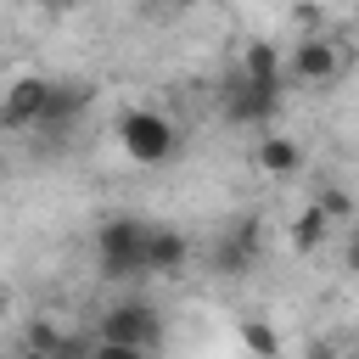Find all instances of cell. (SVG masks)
<instances>
[{
	"label": "cell",
	"instance_id": "1",
	"mask_svg": "<svg viewBox=\"0 0 359 359\" xmlns=\"http://www.w3.org/2000/svg\"><path fill=\"white\" fill-rule=\"evenodd\" d=\"M95 342L107 353H157L163 348V314L151 303H140V297H123V303H112L101 314Z\"/></svg>",
	"mask_w": 359,
	"mask_h": 359
},
{
	"label": "cell",
	"instance_id": "15",
	"mask_svg": "<svg viewBox=\"0 0 359 359\" xmlns=\"http://www.w3.org/2000/svg\"><path fill=\"white\" fill-rule=\"evenodd\" d=\"M314 202H320V208H325L331 219H348V191H337V185H325V191H320Z\"/></svg>",
	"mask_w": 359,
	"mask_h": 359
},
{
	"label": "cell",
	"instance_id": "13",
	"mask_svg": "<svg viewBox=\"0 0 359 359\" xmlns=\"http://www.w3.org/2000/svg\"><path fill=\"white\" fill-rule=\"evenodd\" d=\"M22 342H28L34 353H73V342H67V337H56L50 325H28V337H22Z\"/></svg>",
	"mask_w": 359,
	"mask_h": 359
},
{
	"label": "cell",
	"instance_id": "10",
	"mask_svg": "<svg viewBox=\"0 0 359 359\" xmlns=\"http://www.w3.org/2000/svg\"><path fill=\"white\" fill-rule=\"evenodd\" d=\"M252 247H258V230H252V219H241V224L219 241V269L241 275V269H247V258H252Z\"/></svg>",
	"mask_w": 359,
	"mask_h": 359
},
{
	"label": "cell",
	"instance_id": "3",
	"mask_svg": "<svg viewBox=\"0 0 359 359\" xmlns=\"http://www.w3.org/2000/svg\"><path fill=\"white\" fill-rule=\"evenodd\" d=\"M118 146L135 157V163H168L174 151H180V129H174V118L168 112H157V107H129L123 118H118Z\"/></svg>",
	"mask_w": 359,
	"mask_h": 359
},
{
	"label": "cell",
	"instance_id": "4",
	"mask_svg": "<svg viewBox=\"0 0 359 359\" xmlns=\"http://www.w3.org/2000/svg\"><path fill=\"white\" fill-rule=\"evenodd\" d=\"M219 112H224L230 123L269 129V118L280 112V79H247V73H236V79L219 90Z\"/></svg>",
	"mask_w": 359,
	"mask_h": 359
},
{
	"label": "cell",
	"instance_id": "17",
	"mask_svg": "<svg viewBox=\"0 0 359 359\" xmlns=\"http://www.w3.org/2000/svg\"><path fill=\"white\" fill-rule=\"evenodd\" d=\"M45 6H50V11H67V6H79V0H45Z\"/></svg>",
	"mask_w": 359,
	"mask_h": 359
},
{
	"label": "cell",
	"instance_id": "6",
	"mask_svg": "<svg viewBox=\"0 0 359 359\" xmlns=\"http://www.w3.org/2000/svg\"><path fill=\"white\" fill-rule=\"evenodd\" d=\"M337 73H342V50H337L331 39H320V34H314V39H303V45L292 50V79H297V84L325 90Z\"/></svg>",
	"mask_w": 359,
	"mask_h": 359
},
{
	"label": "cell",
	"instance_id": "8",
	"mask_svg": "<svg viewBox=\"0 0 359 359\" xmlns=\"http://www.w3.org/2000/svg\"><path fill=\"white\" fill-rule=\"evenodd\" d=\"M84 90L79 84H50V95H45V112H39V129H67L79 112H84Z\"/></svg>",
	"mask_w": 359,
	"mask_h": 359
},
{
	"label": "cell",
	"instance_id": "11",
	"mask_svg": "<svg viewBox=\"0 0 359 359\" xmlns=\"http://www.w3.org/2000/svg\"><path fill=\"white\" fill-rule=\"evenodd\" d=\"M325 230H331V213H325L320 202H309V208L292 219V247H297V252H314V247L325 241Z\"/></svg>",
	"mask_w": 359,
	"mask_h": 359
},
{
	"label": "cell",
	"instance_id": "14",
	"mask_svg": "<svg viewBox=\"0 0 359 359\" xmlns=\"http://www.w3.org/2000/svg\"><path fill=\"white\" fill-rule=\"evenodd\" d=\"M241 342H247L252 353H275V348H280V337H275L269 325H258V320H247V325H241Z\"/></svg>",
	"mask_w": 359,
	"mask_h": 359
},
{
	"label": "cell",
	"instance_id": "5",
	"mask_svg": "<svg viewBox=\"0 0 359 359\" xmlns=\"http://www.w3.org/2000/svg\"><path fill=\"white\" fill-rule=\"evenodd\" d=\"M45 95H50V79H39V73L11 79V90H6V101H0V129H39Z\"/></svg>",
	"mask_w": 359,
	"mask_h": 359
},
{
	"label": "cell",
	"instance_id": "18",
	"mask_svg": "<svg viewBox=\"0 0 359 359\" xmlns=\"http://www.w3.org/2000/svg\"><path fill=\"white\" fill-rule=\"evenodd\" d=\"M174 6H191V0H174Z\"/></svg>",
	"mask_w": 359,
	"mask_h": 359
},
{
	"label": "cell",
	"instance_id": "16",
	"mask_svg": "<svg viewBox=\"0 0 359 359\" xmlns=\"http://www.w3.org/2000/svg\"><path fill=\"white\" fill-rule=\"evenodd\" d=\"M348 269H353V275H359V236H353V241H348Z\"/></svg>",
	"mask_w": 359,
	"mask_h": 359
},
{
	"label": "cell",
	"instance_id": "9",
	"mask_svg": "<svg viewBox=\"0 0 359 359\" xmlns=\"http://www.w3.org/2000/svg\"><path fill=\"white\" fill-rule=\"evenodd\" d=\"M252 157H258V168H264V174H275V180H280V174H297V163H303V151H297V140H292V135H264Z\"/></svg>",
	"mask_w": 359,
	"mask_h": 359
},
{
	"label": "cell",
	"instance_id": "12",
	"mask_svg": "<svg viewBox=\"0 0 359 359\" xmlns=\"http://www.w3.org/2000/svg\"><path fill=\"white\" fill-rule=\"evenodd\" d=\"M241 73L247 79H280V50L269 39H247L241 45Z\"/></svg>",
	"mask_w": 359,
	"mask_h": 359
},
{
	"label": "cell",
	"instance_id": "2",
	"mask_svg": "<svg viewBox=\"0 0 359 359\" xmlns=\"http://www.w3.org/2000/svg\"><path fill=\"white\" fill-rule=\"evenodd\" d=\"M146 219H129V213H118V219H107L101 230H95V258H101V275L107 280H135V275H146Z\"/></svg>",
	"mask_w": 359,
	"mask_h": 359
},
{
	"label": "cell",
	"instance_id": "7",
	"mask_svg": "<svg viewBox=\"0 0 359 359\" xmlns=\"http://www.w3.org/2000/svg\"><path fill=\"white\" fill-rule=\"evenodd\" d=\"M185 258H191V241L180 230H168V224L146 230V275H180Z\"/></svg>",
	"mask_w": 359,
	"mask_h": 359
}]
</instances>
